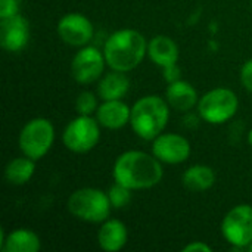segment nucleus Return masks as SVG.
Instances as JSON below:
<instances>
[{
    "instance_id": "1",
    "label": "nucleus",
    "mask_w": 252,
    "mask_h": 252,
    "mask_svg": "<svg viewBox=\"0 0 252 252\" xmlns=\"http://www.w3.org/2000/svg\"><path fill=\"white\" fill-rule=\"evenodd\" d=\"M162 162L151 152L130 149L117 157L112 165V179L134 190H148L158 186L164 177Z\"/></svg>"
},
{
    "instance_id": "2",
    "label": "nucleus",
    "mask_w": 252,
    "mask_h": 252,
    "mask_svg": "<svg viewBox=\"0 0 252 252\" xmlns=\"http://www.w3.org/2000/svg\"><path fill=\"white\" fill-rule=\"evenodd\" d=\"M102 50L109 69L128 74L148 56V40L134 28H121L109 34Z\"/></svg>"
},
{
    "instance_id": "3",
    "label": "nucleus",
    "mask_w": 252,
    "mask_h": 252,
    "mask_svg": "<svg viewBox=\"0 0 252 252\" xmlns=\"http://www.w3.org/2000/svg\"><path fill=\"white\" fill-rule=\"evenodd\" d=\"M171 108L165 97L158 94H146L131 105L130 127L133 133L145 140L152 142L165 131L170 121Z\"/></svg>"
},
{
    "instance_id": "4",
    "label": "nucleus",
    "mask_w": 252,
    "mask_h": 252,
    "mask_svg": "<svg viewBox=\"0 0 252 252\" xmlns=\"http://www.w3.org/2000/svg\"><path fill=\"white\" fill-rule=\"evenodd\" d=\"M66 208L72 217L90 224H100L109 219L114 210L108 192L97 188L75 189L66 201Z\"/></svg>"
},
{
    "instance_id": "5",
    "label": "nucleus",
    "mask_w": 252,
    "mask_h": 252,
    "mask_svg": "<svg viewBox=\"0 0 252 252\" xmlns=\"http://www.w3.org/2000/svg\"><path fill=\"white\" fill-rule=\"evenodd\" d=\"M55 126L49 118L35 117L24 124L18 134V148L22 155L40 161L55 143Z\"/></svg>"
},
{
    "instance_id": "6",
    "label": "nucleus",
    "mask_w": 252,
    "mask_h": 252,
    "mask_svg": "<svg viewBox=\"0 0 252 252\" xmlns=\"http://www.w3.org/2000/svg\"><path fill=\"white\" fill-rule=\"evenodd\" d=\"M239 109L238 94L229 87H214L199 97L196 111L202 121L221 126L230 121Z\"/></svg>"
},
{
    "instance_id": "7",
    "label": "nucleus",
    "mask_w": 252,
    "mask_h": 252,
    "mask_svg": "<svg viewBox=\"0 0 252 252\" xmlns=\"http://www.w3.org/2000/svg\"><path fill=\"white\" fill-rule=\"evenodd\" d=\"M100 124L94 115H77L62 131V143L72 154H87L100 140Z\"/></svg>"
},
{
    "instance_id": "8",
    "label": "nucleus",
    "mask_w": 252,
    "mask_h": 252,
    "mask_svg": "<svg viewBox=\"0 0 252 252\" xmlns=\"http://www.w3.org/2000/svg\"><path fill=\"white\" fill-rule=\"evenodd\" d=\"M220 232L233 251L248 250L252 242V205L239 204L230 208L221 220Z\"/></svg>"
},
{
    "instance_id": "9",
    "label": "nucleus",
    "mask_w": 252,
    "mask_h": 252,
    "mask_svg": "<svg viewBox=\"0 0 252 252\" xmlns=\"http://www.w3.org/2000/svg\"><path fill=\"white\" fill-rule=\"evenodd\" d=\"M106 66L108 63L103 50L96 46L87 44L75 52L69 65V71L75 83L81 86H89L100 80V77L105 74Z\"/></svg>"
},
{
    "instance_id": "10",
    "label": "nucleus",
    "mask_w": 252,
    "mask_h": 252,
    "mask_svg": "<svg viewBox=\"0 0 252 252\" xmlns=\"http://www.w3.org/2000/svg\"><path fill=\"white\" fill-rule=\"evenodd\" d=\"M56 32L65 44L80 49L93 40L94 25L84 13L69 12L58 21Z\"/></svg>"
},
{
    "instance_id": "11",
    "label": "nucleus",
    "mask_w": 252,
    "mask_h": 252,
    "mask_svg": "<svg viewBox=\"0 0 252 252\" xmlns=\"http://www.w3.org/2000/svg\"><path fill=\"white\" fill-rule=\"evenodd\" d=\"M151 152L167 165L186 162L192 154V145L188 137L177 133H161L152 140Z\"/></svg>"
},
{
    "instance_id": "12",
    "label": "nucleus",
    "mask_w": 252,
    "mask_h": 252,
    "mask_svg": "<svg viewBox=\"0 0 252 252\" xmlns=\"http://www.w3.org/2000/svg\"><path fill=\"white\" fill-rule=\"evenodd\" d=\"M30 34V22L21 13L0 21V46L7 53L22 52L28 46Z\"/></svg>"
},
{
    "instance_id": "13",
    "label": "nucleus",
    "mask_w": 252,
    "mask_h": 252,
    "mask_svg": "<svg viewBox=\"0 0 252 252\" xmlns=\"http://www.w3.org/2000/svg\"><path fill=\"white\" fill-rule=\"evenodd\" d=\"M102 128L106 130H121L130 124L131 106H128L123 99L117 100H100L99 108L94 114Z\"/></svg>"
},
{
    "instance_id": "14",
    "label": "nucleus",
    "mask_w": 252,
    "mask_h": 252,
    "mask_svg": "<svg viewBox=\"0 0 252 252\" xmlns=\"http://www.w3.org/2000/svg\"><path fill=\"white\" fill-rule=\"evenodd\" d=\"M148 58L161 69L176 65L180 58L179 44L170 35H154L148 40Z\"/></svg>"
},
{
    "instance_id": "15",
    "label": "nucleus",
    "mask_w": 252,
    "mask_h": 252,
    "mask_svg": "<svg viewBox=\"0 0 252 252\" xmlns=\"http://www.w3.org/2000/svg\"><path fill=\"white\" fill-rule=\"evenodd\" d=\"M165 100L168 102L171 109L177 112H189L198 106L199 94L193 84L180 78L168 83L165 89Z\"/></svg>"
},
{
    "instance_id": "16",
    "label": "nucleus",
    "mask_w": 252,
    "mask_h": 252,
    "mask_svg": "<svg viewBox=\"0 0 252 252\" xmlns=\"http://www.w3.org/2000/svg\"><path fill=\"white\" fill-rule=\"evenodd\" d=\"M128 242V229L118 219H108L97 230V245L105 252L121 251Z\"/></svg>"
},
{
    "instance_id": "17",
    "label": "nucleus",
    "mask_w": 252,
    "mask_h": 252,
    "mask_svg": "<svg viewBox=\"0 0 252 252\" xmlns=\"http://www.w3.org/2000/svg\"><path fill=\"white\" fill-rule=\"evenodd\" d=\"M0 250L3 252H38L41 250L40 236L30 229H15L9 233L1 230Z\"/></svg>"
},
{
    "instance_id": "18",
    "label": "nucleus",
    "mask_w": 252,
    "mask_h": 252,
    "mask_svg": "<svg viewBox=\"0 0 252 252\" xmlns=\"http://www.w3.org/2000/svg\"><path fill=\"white\" fill-rule=\"evenodd\" d=\"M130 84L131 83L127 77V72L111 69L109 72H105L97 81L96 93L100 97V100L124 99L130 90Z\"/></svg>"
},
{
    "instance_id": "19",
    "label": "nucleus",
    "mask_w": 252,
    "mask_h": 252,
    "mask_svg": "<svg viewBox=\"0 0 252 252\" xmlns=\"http://www.w3.org/2000/svg\"><path fill=\"white\" fill-rule=\"evenodd\" d=\"M216 180L214 168L207 164H193L182 176V185L189 192H207L216 185Z\"/></svg>"
},
{
    "instance_id": "20",
    "label": "nucleus",
    "mask_w": 252,
    "mask_h": 252,
    "mask_svg": "<svg viewBox=\"0 0 252 252\" xmlns=\"http://www.w3.org/2000/svg\"><path fill=\"white\" fill-rule=\"evenodd\" d=\"M35 162L25 155L12 158L4 167V180L12 186L27 185L35 174Z\"/></svg>"
},
{
    "instance_id": "21",
    "label": "nucleus",
    "mask_w": 252,
    "mask_h": 252,
    "mask_svg": "<svg viewBox=\"0 0 252 252\" xmlns=\"http://www.w3.org/2000/svg\"><path fill=\"white\" fill-rule=\"evenodd\" d=\"M100 97L97 93H93L90 90H83L75 97V111L78 115H94L99 108Z\"/></svg>"
},
{
    "instance_id": "22",
    "label": "nucleus",
    "mask_w": 252,
    "mask_h": 252,
    "mask_svg": "<svg viewBox=\"0 0 252 252\" xmlns=\"http://www.w3.org/2000/svg\"><path fill=\"white\" fill-rule=\"evenodd\" d=\"M131 193L133 190L127 186L114 182V185L108 189V198L114 210H123L131 202Z\"/></svg>"
},
{
    "instance_id": "23",
    "label": "nucleus",
    "mask_w": 252,
    "mask_h": 252,
    "mask_svg": "<svg viewBox=\"0 0 252 252\" xmlns=\"http://www.w3.org/2000/svg\"><path fill=\"white\" fill-rule=\"evenodd\" d=\"M19 13V0H0V21Z\"/></svg>"
},
{
    "instance_id": "24",
    "label": "nucleus",
    "mask_w": 252,
    "mask_h": 252,
    "mask_svg": "<svg viewBox=\"0 0 252 252\" xmlns=\"http://www.w3.org/2000/svg\"><path fill=\"white\" fill-rule=\"evenodd\" d=\"M239 78H241V84L242 87L252 93V58L245 61L242 68H241V74H239Z\"/></svg>"
},
{
    "instance_id": "25",
    "label": "nucleus",
    "mask_w": 252,
    "mask_h": 252,
    "mask_svg": "<svg viewBox=\"0 0 252 252\" xmlns=\"http://www.w3.org/2000/svg\"><path fill=\"white\" fill-rule=\"evenodd\" d=\"M183 252H211L213 247H210L207 242L204 241H192L188 245L183 247Z\"/></svg>"
},
{
    "instance_id": "26",
    "label": "nucleus",
    "mask_w": 252,
    "mask_h": 252,
    "mask_svg": "<svg viewBox=\"0 0 252 252\" xmlns=\"http://www.w3.org/2000/svg\"><path fill=\"white\" fill-rule=\"evenodd\" d=\"M162 74H164V80L167 81V83H173V81H176V80H180V68L177 66V63L176 65H171V66H167V68H164L162 69Z\"/></svg>"
},
{
    "instance_id": "27",
    "label": "nucleus",
    "mask_w": 252,
    "mask_h": 252,
    "mask_svg": "<svg viewBox=\"0 0 252 252\" xmlns=\"http://www.w3.org/2000/svg\"><path fill=\"white\" fill-rule=\"evenodd\" d=\"M247 140H248V145L252 148V128H250V131L247 134Z\"/></svg>"
},
{
    "instance_id": "28",
    "label": "nucleus",
    "mask_w": 252,
    "mask_h": 252,
    "mask_svg": "<svg viewBox=\"0 0 252 252\" xmlns=\"http://www.w3.org/2000/svg\"><path fill=\"white\" fill-rule=\"evenodd\" d=\"M247 251L252 252V242H251V245H250V247H248V250H247Z\"/></svg>"
},
{
    "instance_id": "29",
    "label": "nucleus",
    "mask_w": 252,
    "mask_h": 252,
    "mask_svg": "<svg viewBox=\"0 0 252 252\" xmlns=\"http://www.w3.org/2000/svg\"><path fill=\"white\" fill-rule=\"evenodd\" d=\"M251 6H252V0H251Z\"/></svg>"
}]
</instances>
